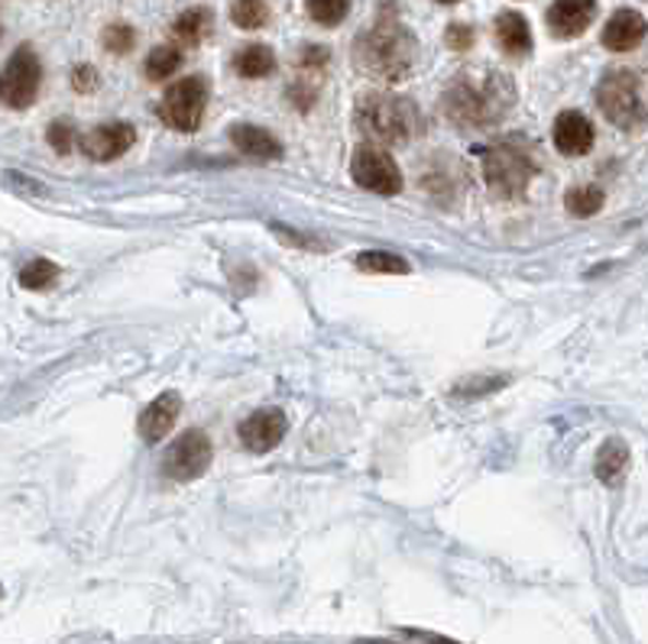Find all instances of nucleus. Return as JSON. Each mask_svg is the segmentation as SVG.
<instances>
[{
    "label": "nucleus",
    "mask_w": 648,
    "mask_h": 644,
    "mask_svg": "<svg viewBox=\"0 0 648 644\" xmlns=\"http://www.w3.org/2000/svg\"><path fill=\"white\" fill-rule=\"evenodd\" d=\"M516 92L499 72H461L445 94V114L458 127H493L512 107Z\"/></svg>",
    "instance_id": "obj_1"
},
{
    "label": "nucleus",
    "mask_w": 648,
    "mask_h": 644,
    "mask_svg": "<svg viewBox=\"0 0 648 644\" xmlns=\"http://www.w3.org/2000/svg\"><path fill=\"white\" fill-rule=\"evenodd\" d=\"M354 52L364 72H370L373 79L402 82L415 65V36L389 10V13H379V20L361 36Z\"/></svg>",
    "instance_id": "obj_2"
},
{
    "label": "nucleus",
    "mask_w": 648,
    "mask_h": 644,
    "mask_svg": "<svg viewBox=\"0 0 648 644\" xmlns=\"http://www.w3.org/2000/svg\"><path fill=\"white\" fill-rule=\"evenodd\" d=\"M357 127L373 143H409L422 133V114L409 97L373 92L357 100Z\"/></svg>",
    "instance_id": "obj_3"
},
{
    "label": "nucleus",
    "mask_w": 648,
    "mask_h": 644,
    "mask_svg": "<svg viewBox=\"0 0 648 644\" xmlns=\"http://www.w3.org/2000/svg\"><path fill=\"white\" fill-rule=\"evenodd\" d=\"M597 104L603 110V117L620 127V130H643L648 123V107L639 92V79L626 69L606 72L600 88H597Z\"/></svg>",
    "instance_id": "obj_4"
},
{
    "label": "nucleus",
    "mask_w": 648,
    "mask_h": 644,
    "mask_svg": "<svg viewBox=\"0 0 648 644\" xmlns=\"http://www.w3.org/2000/svg\"><path fill=\"white\" fill-rule=\"evenodd\" d=\"M535 172H539L535 159L519 146H496L483 159L486 184L503 198H519L529 188V182L535 179Z\"/></svg>",
    "instance_id": "obj_5"
},
{
    "label": "nucleus",
    "mask_w": 648,
    "mask_h": 644,
    "mask_svg": "<svg viewBox=\"0 0 648 644\" xmlns=\"http://www.w3.org/2000/svg\"><path fill=\"white\" fill-rule=\"evenodd\" d=\"M39 82H43L39 56L30 46H20L0 72V100L13 110H26L39 94Z\"/></svg>",
    "instance_id": "obj_6"
},
{
    "label": "nucleus",
    "mask_w": 648,
    "mask_h": 644,
    "mask_svg": "<svg viewBox=\"0 0 648 644\" xmlns=\"http://www.w3.org/2000/svg\"><path fill=\"white\" fill-rule=\"evenodd\" d=\"M204 107H208V82L198 75H188L166 92L160 104V117L166 120V127L179 133H195L201 127Z\"/></svg>",
    "instance_id": "obj_7"
},
{
    "label": "nucleus",
    "mask_w": 648,
    "mask_h": 644,
    "mask_svg": "<svg viewBox=\"0 0 648 644\" xmlns=\"http://www.w3.org/2000/svg\"><path fill=\"white\" fill-rule=\"evenodd\" d=\"M351 176H354V182L373 194H399L402 191V172H399L396 159L379 146H361L354 153Z\"/></svg>",
    "instance_id": "obj_8"
},
{
    "label": "nucleus",
    "mask_w": 648,
    "mask_h": 644,
    "mask_svg": "<svg viewBox=\"0 0 648 644\" xmlns=\"http://www.w3.org/2000/svg\"><path fill=\"white\" fill-rule=\"evenodd\" d=\"M211 441H208V434L204 431H198V428H191L186 431L169 451H166V457H163V473L169 476V479H176V482H191V479H198L208 466H211Z\"/></svg>",
    "instance_id": "obj_9"
},
{
    "label": "nucleus",
    "mask_w": 648,
    "mask_h": 644,
    "mask_svg": "<svg viewBox=\"0 0 648 644\" xmlns=\"http://www.w3.org/2000/svg\"><path fill=\"white\" fill-rule=\"evenodd\" d=\"M285 431H288V421L279 408H260L250 418H244L240 428H237L240 444L254 454H270L285 438Z\"/></svg>",
    "instance_id": "obj_10"
},
{
    "label": "nucleus",
    "mask_w": 648,
    "mask_h": 644,
    "mask_svg": "<svg viewBox=\"0 0 648 644\" xmlns=\"http://www.w3.org/2000/svg\"><path fill=\"white\" fill-rule=\"evenodd\" d=\"M137 140V130L133 123H104V127H94L92 133L82 140V150L85 156L94 159V163H110L117 156H123Z\"/></svg>",
    "instance_id": "obj_11"
},
{
    "label": "nucleus",
    "mask_w": 648,
    "mask_h": 644,
    "mask_svg": "<svg viewBox=\"0 0 648 644\" xmlns=\"http://www.w3.org/2000/svg\"><path fill=\"white\" fill-rule=\"evenodd\" d=\"M552 136H555V150L557 153H564V156H584V153L593 150V140H597L593 123H590L580 110H564V114H557Z\"/></svg>",
    "instance_id": "obj_12"
},
{
    "label": "nucleus",
    "mask_w": 648,
    "mask_h": 644,
    "mask_svg": "<svg viewBox=\"0 0 648 644\" xmlns=\"http://www.w3.org/2000/svg\"><path fill=\"white\" fill-rule=\"evenodd\" d=\"M648 33V23L646 16L639 13V10H616L610 20H606V26H603V46L610 49V52H629V49H636L643 39H646Z\"/></svg>",
    "instance_id": "obj_13"
},
{
    "label": "nucleus",
    "mask_w": 648,
    "mask_h": 644,
    "mask_svg": "<svg viewBox=\"0 0 648 644\" xmlns=\"http://www.w3.org/2000/svg\"><path fill=\"white\" fill-rule=\"evenodd\" d=\"M597 16V0H555L549 7V29L561 39L580 36Z\"/></svg>",
    "instance_id": "obj_14"
},
{
    "label": "nucleus",
    "mask_w": 648,
    "mask_h": 644,
    "mask_svg": "<svg viewBox=\"0 0 648 644\" xmlns=\"http://www.w3.org/2000/svg\"><path fill=\"white\" fill-rule=\"evenodd\" d=\"M179 412H182L179 395H176V392H163L150 408H143V415H140V438L150 441V444L163 441V438L176 428Z\"/></svg>",
    "instance_id": "obj_15"
},
{
    "label": "nucleus",
    "mask_w": 648,
    "mask_h": 644,
    "mask_svg": "<svg viewBox=\"0 0 648 644\" xmlns=\"http://www.w3.org/2000/svg\"><path fill=\"white\" fill-rule=\"evenodd\" d=\"M231 143H234L244 156H250V159L273 163V159L282 156V143H279L276 136H273L270 130H263V127H254V123H237V127L231 130Z\"/></svg>",
    "instance_id": "obj_16"
},
{
    "label": "nucleus",
    "mask_w": 648,
    "mask_h": 644,
    "mask_svg": "<svg viewBox=\"0 0 648 644\" xmlns=\"http://www.w3.org/2000/svg\"><path fill=\"white\" fill-rule=\"evenodd\" d=\"M496 43L506 56H529L532 52V29L529 20L516 10L496 16Z\"/></svg>",
    "instance_id": "obj_17"
},
{
    "label": "nucleus",
    "mask_w": 648,
    "mask_h": 644,
    "mask_svg": "<svg viewBox=\"0 0 648 644\" xmlns=\"http://www.w3.org/2000/svg\"><path fill=\"white\" fill-rule=\"evenodd\" d=\"M234 69L240 79H267L273 69H276V56L270 46L263 43H254V46H244L237 56H234Z\"/></svg>",
    "instance_id": "obj_18"
},
{
    "label": "nucleus",
    "mask_w": 648,
    "mask_h": 644,
    "mask_svg": "<svg viewBox=\"0 0 648 644\" xmlns=\"http://www.w3.org/2000/svg\"><path fill=\"white\" fill-rule=\"evenodd\" d=\"M626 469H629V451H626V444L623 441H606L600 448V454H597V476H600V482L616 486L626 476Z\"/></svg>",
    "instance_id": "obj_19"
},
{
    "label": "nucleus",
    "mask_w": 648,
    "mask_h": 644,
    "mask_svg": "<svg viewBox=\"0 0 648 644\" xmlns=\"http://www.w3.org/2000/svg\"><path fill=\"white\" fill-rule=\"evenodd\" d=\"M211 26H214L211 10H204V7H191V10H186V13L173 23V36H176L182 46H198V43L211 33Z\"/></svg>",
    "instance_id": "obj_20"
},
{
    "label": "nucleus",
    "mask_w": 648,
    "mask_h": 644,
    "mask_svg": "<svg viewBox=\"0 0 648 644\" xmlns=\"http://www.w3.org/2000/svg\"><path fill=\"white\" fill-rule=\"evenodd\" d=\"M179 69H182V52L176 46L153 49L150 59H146V65H143V72H146L150 82H169Z\"/></svg>",
    "instance_id": "obj_21"
},
{
    "label": "nucleus",
    "mask_w": 648,
    "mask_h": 644,
    "mask_svg": "<svg viewBox=\"0 0 648 644\" xmlns=\"http://www.w3.org/2000/svg\"><path fill=\"white\" fill-rule=\"evenodd\" d=\"M603 201H606V194L597 184H577V188H570L564 194V207L574 217H593V214H600Z\"/></svg>",
    "instance_id": "obj_22"
},
{
    "label": "nucleus",
    "mask_w": 648,
    "mask_h": 644,
    "mask_svg": "<svg viewBox=\"0 0 648 644\" xmlns=\"http://www.w3.org/2000/svg\"><path fill=\"white\" fill-rule=\"evenodd\" d=\"M354 266L361 273H392V276H405L409 273V263L402 257H396V253H376V250L354 257Z\"/></svg>",
    "instance_id": "obj_23"
},
{
    "label": "nucleus",
    "mask_w": 648,
    "mask_h": 644,
    "mask_svg": "<svg viewBox=\"0 0 648 644\" xmlns=\"http://www.w3.org/2000/svg\"><path fill=\"white\" fill-rule=\"evenodd\" d=\"M305 7L318 26H341L351 13V0H305Z\"/></svg>",
    "instance_id": "obj_24"
},
{
    "label": "nucleus",
    "mask_w": 648,
    "mask_h": 644,
    "mask_svg": "<svg viewBox=\"0 0 648 644\" xmlns=\"http://www.w3.org/2000/svg\"><path fill=\"white\" fill-rule=\"evenodd\" d=\"M231 20L240 29H260L270 20V7H267V0H234Z\"/></svg>",
    "instance_id": "obj_25"
},
{
    "label": "nucleus",
    "mask_w": 648,
    "mask_h": 644,
    "mask_svg": "<svg viewBox=\"0 0 648 644\" xmlns=\"http://www.w3.org/2000/svg\"><path fill=\"white\" fill-rule=\"evenodd\" d=\"M56 278H59V270H56V263H49V260H33V263H26V266L20 270V285L30 288V291H43V288H49Z\"/></svg>",
    "instance_id": "obj_26"
},
{
    "label": "nucleus",
    "mask_w": 648,
    "mask_h": 644,
    "mask_svg": "<svg viewBox=\"0 0 648 644\" xmlns=\"http://www.w3.org/2000/svg\"><path fill=\"white\" fill-rule=\"evenodd\" d=\"M104 46L114 52V56H123L133 49V29L130 26H107L104 29Z\"/></svg>",
    "instance_id": "obj_27"
},
{
    "label": "nucleus",
    "mask_w": 648,
    "mask_h": 644,
    "mask_svg": "<svg viewBox=\"0 0 648 644\" xmlns=\"http://www.w3.org/2000/svg\"><path fill=\"white\" fill-rule=\"evenodd\" d=\"M75 130H72V123H66V120H56L52 127H49V146L59 153V156H66V153H72V146H75V136H72Z\"/></svg>",
    "instance_id": "obj_28"
},
{
    "label": "nucleus",
    "mask_w": 648,
    "mask_h": 644,
    "mask_svg": "<svg viewBox=\"0 0 648 644\" xmlns=\"http://www.w3.org/2000/svg\"><path fill=\"white\" fill-rule=\"evenodd\" d=\"M448 43L455 46V49H470V43H473V33L461 26V23H451L448 26Z\"/></svg>",
    "instance_id": "obj_29"
},
{
    "label": "nucleus",
    "mask_w": 648,
    "mask_h": 644,
    "mask_svg": "<svg viewBox=\"0 0 648 644\" xmlns=\"http://www.w3.org/2000/svg\"><path fill=\"white\" fill-rule=\"evenodd\" d=\"M72 82H75V88H79V92H92L94 82H97V72L89 69V65H79V69H75V75H72Z\"/></svg>",
    "instance_id": "obj_30"
},
{
    "label": "nucleus",
    "mask_w": 648,
    "mask_h": 644,
    "mask_svg": "<svg viewBox=\"0 0 648 644\" xmlns=\"http://www.w3.org/2000/svg\"><path fill=\"white\" fill-rule=\"evenodd\" d=\"M438 3H458V0H438Z\"/></svg>",
    "instance_id": "obj_31"
}]
</instances>
